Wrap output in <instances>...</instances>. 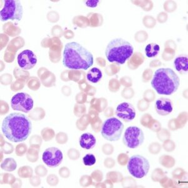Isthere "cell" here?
I'll use <instances>...</instances> for the list:
<instances>
[{
    "label": "cell",
    "instance_id": "obj_1",
    "mask_svg": "<svg viewBox=\"0 0 188 188\" xmlns=\"http://www.w3.org/2000/svg\"><path fill=\"white\" fill-rule=\"evenodd\" d=\"M2 130L10 141L20 142L26 141L31 133L32 124L29 118L22 114L12 113L3 121Z\"/></svg>",
    "mask_w": 188,
    "mask_h": 188
},
{
    "label": "cell",
    "instance_id": "obj_2",
    "mask_svg": "<svg viewBox=\"0 0 188 188\" xmlns=\"http://www.w3.org/2000/svg\"><path fill=\"white\" fill-rule=\"evenodd\" d=\"M63 64L69 69L87 70L93 64V56L79 43L70 42L64 47Z\"/></svg>",
    "mask_w": 188,
    "mask_h": 188
},
{
    "label": "cell",
    "instance_id": "obj_3",
    "mask_svg": "<svg viewBox=\"0 0 188 188\" xmlns=\"http://www.w3.org/2000/svg\"><path fill=\"white\" fill-rule=\"evenodd\" d=\"M180 85L178 75L171 68L157 69L151 81L153 88L160 95L170 96L176 92Z\"/></svg>",
    "mask_w": 188,
    "mask_h": 188
},
{
    "label": "cell",
    "instance_id": "obj_4",
    "mask_svg": "<svg viewBox=\"0 0 188 188\" xmlns=\"http://www.w3.org/2000/svg\"><path fill=\"white\" fill-rule=\"evenodd\" d=\"M105 53L109 62L122 65L133 55L134 47L129 42L117 38L108 43Z\"/></svg>",
    "mask_w": 188,
    "mask_h": 188
},
{
    "label": "cell",
    "instance_id": "obj_5",
    "mask_svg": "<svg viewBox=\"0 0 188 188\" xmlns=\"http://www.w3.org/2000/svg\"><path fill=\"white\" fill-rule=\"evenodd\" d=\"M124 124L116 117L106 119L102 124L101 134L107 141L114 142L119 141L122 136Z\"/></svg>",
    "mask_w": 188,
    "mask_h": 188
},
{
    "label": "cell",
    "instance_id": "obj_6",
    "mask_svg": "<svg viewBox=\"0 0 188 188\" xmlns=\"http://www.w3.org/2000/svg\"><path fill=\"white\" fill-rule=\"evenodd\" d=\"M5 5L0 12L1 20L20 22L23 14V8L20 2L17 0H6Z\"/></svg>",
    "mask_w": 188,
    "mask_h": 188
},
{
    "label": "cell",
    "instance_id": "obj_7",
    "mask_svg": "<svg viewBox=\"0 0 188 188\" xmlns=\"http://www.w3.org/2000/svg\"><path fill=\"white\" fill-rule=\"evenodd\" d=\"M150 164L148 160L141 155H134L130 157L127 164L129 173L136 178L141 179L149 173Z\"/></svg>",
    "mask_w": 188,
    "mask_h": 188
},
{
    "label": "cell",
    "instance_id": "obj_8",
    "mask_svg": "<svg viewBox=\"0 0 188 188\" xmlns=\"http://www.w3.org/2000/svg\"><path fill=\"white\" fill-rule=\"evenodd\" d=\"M144 141V134L141 129L136 126L127 128L123 137V143L125 146L135 149L141 145Z\"/></svg>",
    "mask_w": 188,
    "mask_h": 188
},
{
    "label": "cell",
    "instance_id": "obj_9",
    "mask_svg": "<svg viewBox=\"0 0 188 188\" xmlns=\"http://www.w3.org/2000/svg\"><path fill=\"white\" fill-rule=\"evenodd\" d=\"M33 100L31 96L24 92L15 94L11 100V106L14 110L25 113L29 112L33 108Z\"/></svg>",
    "mask_w": 188,
    "mask_h": 188
},
{
    "label": "cell",
    "instance_id": "obj_10",
    "mask_svg": "<svg viewBox=\"0 0 188 188\" xmlns=\"http://www.w3.org/2000/svg\"><path fill=\"white\" fill-rule=\"evenodd\" d=\"M42 160L48 167L51 168L56 167L63 161L62 152L56 147H49L43 153Z\"/></svg>",
    "mask_w": 188,
    "mask_h": 188
},
{
    "label": "cell",
    "instance_id": "obj_11",
    "mask_svg": "<svg viewBox=\"0 0 188 188\" xmlns=\"http://www.w3.org/2000/svg\"><path fill=\"white\" fill-rule=\"evenodd\" d=\"M17 60L18 65L25 70L33 68L37 63L36 56L30 50H26L21 52L18 56Z\"/></svg>",
    "mask_w": 188,
    "mask_h": 188
},
{
    "label": "cell",
    "instance_id": "obj_12",
    "mask_svg": "<svg viewBox=\"0 0 188 188\" xmlns=\"http://www.w3.org/2000/svg\"><path fill=\"white\" fill-rule=\"evenodd\" d=\"M116 114L119 119L127 122L133 121L136 116L134 107L128 102H122L119 104L116 108Z\"/></svg>",
    "mask_w": 188,
    "mask_h": 188
},
{
    "label": "cell",
    "instance_id": "obj_13",
    "mask_svg": "<svg viewBox=\"0 0 188 188\" xmlns=\"http://www.w3.org/2000/svg\"><path fill=\"white\" fill-rule=\"evenodd\" d=\"M155 108L157 114L160 116H167L173 112V103L169 99L162 97L156 102Z\"/></svg>",
    "mask_w": 188,
    "mask_h": 188
},
{
    "label": "cell",
    "instance_id": "obj_14",
    "mask_svg": "<svg viewBox=\"0 0 188 188\" xmlns=\"http://www.w3.org/2000/svg\"><path fill=\"white\" fill-rule=\"evenodd\" d=\"M79 142L82 148L86 150H90L96 146L97 141L96 137L92 134L85 133L81 135Z\"/></svg>",
    "mask_w": 188,
    "mask_h": 188
},
{
    "label": "cell",
    "instance_id": "obj_15",
    "mask_svg": "<svg viewBox=\"0 0 188 188\" xmlns=\"http://www.w3.org/2000/svg\"><path fill=\"white\" fill-rule=\"evenodd\" d=\"M174 66L176 70L181 74H186L188 70L187 56L181 55L177 57L174 60Z\"/></svg>",
    "mask_w": 188,
    "mask_h": 188
},
{
    "label": "cell",
    "instance_id": "obj_16",
    "mask_svg": "<svg viewBox=\"0 0 188 188\" xmlns=\"http://www.w3.org/2000/svg\"><path fill=\"white\" fill-rule=\"evenodd\" d=\"M102 77V73L101 70L96 67H94L90 69L87 74V80L89 82L94 84L99 82L101 80Z\"/></svg>",
    "mask_w": 188,
    "mask_h": 188
},
{
    "label": "cell",
    "instance_id": "obj_17",
    "mask_svg": "<svg viewBox=\"0 0 188 188\" xmlns=\"http://www.w3.org/2000/svg\"><path fill=\"white\" fill-rule=\"evenodd\" d=\"M160 51V47L156 43H150L145 47V55L149 58H153L157 56Z\"/></svg>",
    "mask_w": 188,
    "mask_h": 188
},
{
    "label": "cell",
    "instance_id": "obj_18",
    "mask_svg": "<svg viewBox=\"0 0 188 188\" xmlns=\"http://www.w3.org/2000/svg\"><path fill=\"white\" fill-rule=\"evenodd\" d=\"M17 164L13 158H6L1 164V167L3 170L11 172L16 169Z\"/></svg>",
    "mask_w": 188,
    "mask_h": 188
},
{
    "label": "cell",
    "instance_id": "obj_19",
    "mask_svg": "<svg viewBox=\"0 0 188 188\" xmlns=\"http://www.w3.org/2000/svg\"><path fill=\"white\" fill-rule=\"evenodd\" d=\"M160 164L166 167V168H171L175 164V159L169 156H162L159 159Z\"/></svg>",
    "mask_w": 188,
    "mask_h": 188
},
{
    "label": "cell",
    "instance_id": "obj_20",
    "mask_svg": "<svg viewBox=\"0 0 188 188\" xmlns=\"http://www.w3.org/2000/svg\"><path fill=\"white\" fill-rule=\"evenodd\" d=\"M18 174L20 178H28L32 176L33 169L30 166H23L18 169Z\"/></svg>",
    "mask_w": 188,
    "mask_h": 188
},
{
    "label": "cell",
    "instance_id": "obj_21",
    "mask_svg": "<svg viewBox=\"0 0 188 188\" xmlns=\"http://www.w3.org/2000/svg\"><path fill=\"white\" fill-rule=\"evenodd\" d=\"M107 179L110 180V181H113L114 182H118L122 181L123 179L122 175L121 173L119 172H110L107 174Z\"/></svg>",
    "mask_w": 188,
    "mask_h": 188
},
{
    "label": "cell",
    "instance_id": "obj_22",
    "mask_svg": "<svg viewBox=\"0 0 188 188\" xmlns=\"http://www.w3.org/2000/svg\"><path fill=\"white\" fill-rule=\"evenodd\" d=\"M83 162L86 166H92L96 163V158L92 154H87L83 157Z\"/></svg>",
    "mask_w": 188,
    "mask_h": 188
},
{
    "label": "cell",
    "instance_id": "obj_23",
    "mask_svg": "<svg viewBox=\"0 0 188 188\" xmlns=\"http://www.w3.org/2000/svg\"><path fill=\"white\" fill-rule=\"evenodd\" d=\"M164 176V173L162 171V169L157 168L153 172L151 175V178L153 181L159 182Z\"/></svg>",
    "mask_w": 188,
    "mask_h": 188
},
{
    "label": "cell",
    "instance_id": "obj_24",
    "mask_svg": "<svg viewBox=\"0 0 188 188\" xmlns=\"http://www.w3.org/2000/svg\"><path fill=\"white\" fill-rule=\"evenodd\" d=\"M161 150V146L158 142H153L149 147V151L152 154L156 155L160 153Z\"/></svg>",
    "mask_w": 188,
    "mask_h": 188
},
{
    "label": "cell",
    "instance_id": "obj_25",
    "mask_svg": "<svg viewBox=\"0 0 188 188\" xmlns=\"http://www.w3.org/2000/svg\"><path fill=\"white\" fill-rule=\"evenodd\" d=\"M185 176V171L182 168H177L173 172V177L176 180H182Z\"/></svg>",
    "mask_w": 188,
    "mask_h": 188
},
{
    "label": "cell",
    "instance_id": "obj_26",
    "mask_svg": "<svg viewBox=\"0 0 188 188\" xmlns=\"http://www.w3.org/2000/svg\"><path fill=\"white\" fill-rule=\"evenodd\" d=\"M163 147L167 152H172L175 149V143L171 140H166L163 144Z\"/></svg>",
    "mask_w": 188,
    "mask_h": 188
},
{
    "label": "cell",
    "instance_id": "obj_27",
    "mask_svg": "<svg viewBox=\"0 0 188 188\" xmlns=\"http://www.w3.org/2000/svg\"><path fill=\"white\" fill-rule=\"evenodd\" d=\"M174 53L175 52L173 49L166 48V50L164 51L162 56V59L166 61L171 60L173 58V56L174 55Z\"/></svg>",
    "mask_w": 188,
    "mask_h": 188
},
{
    "label": "cell",
    "instance_id": "obj_28",
    "mask_svg": "<svg viewBox=\"0 0 188 188\" xmlns=\"http://www.w3.org/2000/svg\"><path fill=\"white\" fill-rule=\"evenodd\" d=\"M170 133H169L166 129H161L157 134V137L161 141H165L166 140H168L170 138Z\"/></svg>",
    "mask_w": 188,
    "mask_h": 188
},
{
    "label": "cell",
    "instance_id": "obj_29",
    "mask_svg": "<svg viewBox=\"0 0 188 188\" xmlns=\"http://www.w3.org/2000/svg\"><path fill=\"white\" fill-rule=\"evenodd\" d=\"M67 156L71 160H77L80 157V154L77 150L71 149L68 151Z\"/></svg>",
    "mask_w": 188,
    "mask_h": 188
},
{
    "label": "cell",
    "instance_id": "obj_30",
    "mask_svg": "<svg viewBox=\"0 0 188 188\" xmlns=\"http://www.w3.org/2000/svg\"><path fill=\"white\" fill-rule=\"evenodd\" d=\"M35 173L40 177H44L47 174V170L45 167L42 165L38 166L35 168Z\"/></svg>",
    "mask_w": 188,
    "mask_h": 188
},
{
    "label": "cell",
    "instance_id": "obj_31",
    "mask_svg": "<svg viewBox=\"0 0 188 188\" xmlns=\"http://www.w3.org/2000/svg\"><path fill=\"white\" fill-rule=\"evenodd\" d=\"M47 183L51 186H55L59 182V179L58 177L55 174H50L47 179Z\"/></svg>",
    "mask_w": 188,
    "mask_h": 188
},
{
    "label": "cell",
    "instance_id": "obj_32",
    "mask_svg": "<svg viewBox=\"0 0 188 188\" xmlns=\"http://www.w3.org/2000/svg\"><path fill=\"white\" fill-rule=\"evenodd\" d=\"M92 183V178L88 176H83L80 180V184L83 187H87Z\"/></svg>",
    "mask_w": 188,
    "mask_h": 188
},
{
    "label": "cell",
    "instance_id": "obj_33",
    "mask_svg": "<svg viewBox=\"0 0 188 188\" xmlns=\"http://www.w3.org/2000/svg\"><path fill=\"white\" fill-rule=\"evenodd\" d=\"M148 127L155 132H159L161 129V124L156 120H152V121L149 124Z\"/></svg>",
    "mask_w": 188,
    "mask_h": 188
},
{
    "label": "cell",
    "instance_id": "obj_34",
    "mask_svg": "<svg viewBox=\"0 0 188 188\" xmlns=\"http://www.w3.org/2000/svg\"><path fill=\"white\" fill-rule=\"evenodd\" d=\"M25 144H21V145H18L16 149V154L18 156H22L27 151V146Z\"/></svg>",
    "mask_w": 188,
    "mask_h": 188
},
{
    "label": "cell",
    "instance_id": "obj_35",
    "mask_svg": "<svg viewBox=\"0 0 188 188\" xmlns=\"http://www.w3.org/2000/svg\"><path fill=\"white\" fill-rule=\"evenodd\" d=\"M144 97H145V100H147L148 102H152L155 99L156 96H155V93H154V92L153 90H149L145 92Z\"/></svg>",
    "mask_w": 188,
    "mask_h": 188
},
{
    "label": "cell",
    "instance_id": "obj_36",
    "mask_svg": "<svg viewBox=\"0 0 188 188\" xmlns=\"http://www.w3.org/2000/svg\"><path fill=\"white\" fill-rule=\"evenodd\" d=\"M38 153H39V152H38V151L35 152V153L34 152V153L33 152H31V150H30V151H28V153L27 155L28 160L30 162H32L37 161L38 158H39V154H38Z\"/></svg>",
    "mask_w": 188,
    "mask_h": 188
},
{
    "label": "cell",
    "instance_id": "obj_37",
    "mask_svg": "<svg viewBox=\"0 0 188 188\" xmlns=\"http://www.w3.org/2000/svg\"><path fill=\"white\" fill-rule=\"evenodd\" d=\"M102 151L105 155H111L114 152V147L108 144H106L102 147Z\"/></svg>",
    "mask_w": 188,
    "mask_h": 188
},
{
    "label": "cell",
    "instance_id": "obj_38",
    "mask_svg": "<svg viewBox=\"0 0 188 188\" xmlns=\"http://www.w3.org/2000/svg\"><path fill=\"white\" fill-rule=\"evenodd\" d=\"M60 176L63 178H68L70 175V171L69 169L67 167H62L60 171H59Z\"/></svg>",
    "mask_w": 188,
    "mask_h": 188
},
{
    "label": "cell",
    "instance_id": "obj_39",
    "mask_svg": "<svg viewBox=\"0 0 188 188\" xmlns=\"http://www.w3.org/2000/svg\"><path fill=\"white\" fill-rule=\"evenodd\" d=\"M129 159L128 157V156L125 154H121L117 157L118 162L121 166H125L129 161Z\"/></svg>",
    "mask_w": 188,
    "mask_h": 188
},
{
    "label": "cell",
    "instance_id": "obj_40",
    "mask_svg": "<svg viewBox=\"0 0 188 188\" xmlns=\"http://www.w3.org/2000/svg\"><path fill=\"white\" fill-rule=\"evenodd\" d=\"M92 178L97 182H100L103 179V175L102 173L99 170H96L92 174Z\"/></svg>",
    "mask_w": 188,
    "mask_h": 188
},
{
    "label": "cell",
    "instance_id": "obj_41",
    "mask_svg": "<svg viewBox=\"0 0 188 188\" xmlns=\"http://www.w3.org/2000/svg\"><path fill=\"white\" fill-rule=\"evenodd\" d=\"M160 182L163 187H171V185L173 184V181L171 179H169L167 177L164 176L161 180Z\"/></svg>",
    "mask_w": 188,
    "mask_h": 188
},
{
    "label": "cell",
    "instance_id": "obj_42",
    "mask_svg": "<svg viewBox=\"0 0 188 188\" xmlns=\"http://www.w3.org/2000/svg\"><path fill=\"white\" fill-rule=\"evenodd\" d=\"M30 182L31 186L34 187L39 186L41 184V179L39 177V176H32L30 179Z\"/></svg>",
    "mask_w": 188,
    "mask_h": 188
},
{
    "label": "cell",
    "instance_id": "obj_43",
    "mask_svg": "<svg viewBox=\"0 0 188 188\" xmlns=\"http://www.w3.org/2000/svg\"><path fill=\"white\" fill-rule=\"evenodd\" d=\"M122 186L123 187H130L131 184H136V182L134 181L133 179L132 178H125L122 180Z\"/></svg>",
    "mask_w": 188,
    "mask_h": 188
},
{
    "label": "cell",
    "instance_id": "obj_44",
    "mask_svg": "<svg viewBox=\"0 0 188 188\" xmlns=\"http://www.w3.org/2000/svg\"><path fill=\"white\" fill-rule=\"evenodd\" d=\"M153 118L152 117L150 116V115H149L148 114H147L146 115L142 117V120H141V122L142 125L144 126H147V125H149V124L150 123V122L152 121Z\"/></svg>",
    "mask_w": 188,
    "mask_h": 188
},
{
    "label": "cell",
    "instance_id": "obj_45",
    "mask_svg": "<svg viewBox=\"0 0 188 188\" xmlns=\"http://www.w3.org/2000/svg\"><path fill=\"white\" fill-rule=\"evenodd\" d=\"M152 75H153V70H149V69L146 70L145 72H144V73H143L144 80L145 82L149 81L150 79H151Z\"/></svg>",
    "mask_w": 188,
    "mask_h": 188
},
{
    "label": "cell",
    "instance_id": "obj_46",
    "mask_svg": "<svg viewBox=\"0 0 188 188\" xmlns=\"http://www.w3.org/2000/svg\"><path fill=\"white\" fill-rule=\"evenodd\" d=\"M116 164L115 161L112 158H106L104 161V166L107 168H112Z\"/></svg>",
    "mask_w": 188,
    "mask_h": 188
},
{
    "label": "cell",
    "instance_id": "obj_47",
    "mask_svg": "<svg viewBox=\"0 0 188 188\" xmlns=\"http://www.w3.org/2000/svg\"><path fill=\"white\" fill-rule=\"evenodd\" d=\"M133 90H132V88H126L125 90H123L122 92V96L125 98H130L133 97Z\"/></svg>",
    "mask_w": 188,
    "mask_h": 188
},
{
    "label": "cell",
    "instance_id": "obj_48",
    "mask_svg": "<svg viewBox=\"0 0 188 188\" xmlns=\"http://www.w3.org/2000/svg\"><path fill=\"white\" fill-rule=\"evenodd\" d=\"M149 107V104L145 100H141L138 103V108L141 111L146 110Z\"/></svg>",
    "mask_w": 188,
    "mask_h": 188
},
{
    "label": "cell",
    "instance_id": "obj_49",
    "mask_svg": "<svg viewBox=\"0 0 188 188\" xmlns=\"http://www.w3.org/2000/svg\"><path fill=\"white\" fill-rule=\"evenodd\" d=\"M99 3V1H87L85 2L86 5L87 6L92 7V8L96 7Z\"/></svg>",
    "mask_w": 188,
    "mask_h": 188
},
{
    "label": "cell",
    "instance_id": "obj_50",
    "mask_svg": "<svg viewBox=\"0 0 188 188\" xmlns=\"http://www.w3.org/2000/svg\"><path fill=\"white\" fill-rule=\"evenodd\" d=\"M56 141H57V142L60 144H63L67 142L66 141L63 140V137H62L61 136V133L58 134V136H57V137H56Z\"/></svg>",
    "mask_w": 188,
    "mask_h": 188
},
{
    "label": "cell",
    "instance_id": "obj_51",
    "mask_svg": "<svg viewBox=\"0 0 188 188\" xmlns=\"http://www.w3.org/2000/svg\"><path fill=\"white\" fill-rule=\"evenodd\" d=\"M161 62L159 60H155L151 62L150 63V66L153 67H158V66H161Z\"/></svg>",
    "mask_w": 188,
    "mask_h": 188
}]
</instances>
